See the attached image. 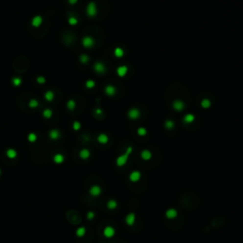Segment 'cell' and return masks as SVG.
Listing matches in <instances>:
<instances>
[{
  "mask_svg": "<svg viewBox=\"0 0 243 243\" xmlns=\"http://www.w3.org/2000/svg\"><path fill=\"white\" fill-rule=\"evenodd\" d=\"M114 54L118 58H122L124 56V54H125V51H124V49L122 47H116L114 49Z\"/></svg>",
  "mask_w": 243,
  "mask_h": 243,
  "instance_id": "cell-15",
  "label": "cell"
},
{
  "mask_svg": "<svg viewBox=\"0 0 243 243\" xmlns=\"http://www.w3.org/2000/svg\"><path fill=\"white\" fill-rule=\"evenodd\" d=\"M86 85L89 86V87H92V86H94V83H93V82H91V81H89V82H88V83H87Z\"/></svg>",
  "mask_w": 243,
  "mask_h": 243,
  "instance_id": "cell-27",
  "label": "cell"
},
{
  "mask_svg": "<svg viewBox=\"0 0 243 243\" xmlns=\"http://www.w3.org/2000/svg\"><path fill=\"white\" fill-rule=\"evenodd\" d=\"M54 161L56 162H61L63 161V157H62L61 155H57V156L54 158Z\"/></svg>",
  "mask_w": 243,
  "mask_h": 243,
  "instance_id": "cell-24",
  "label": "cell"
},
{
  "mask_svg": "<svg viewBox=\"0 0 243 243\" xmlns=\"http://www.w3.org/2000/svg\"><path fill=\"white\" fill-rule=\"evenodd\" d=\"M85 234H86V229L84 227H80L78 230L76 231V235H77V236H79V237L84 236Z\"/></svg>",
  "mask_w": 243,
  "mask_h": 243,
  "instance_id": "cell-20",
  "label": "cell"
},
{
  "mask_svg": "<svg viewBox=\"0 0 243 243\" xmlns=\"http://www.w3.org/2000/svg\"><path fill=\"white\" fill-rule=\"evenodd\" d=\"M84 45L86 47H91L93 45V40L90 39V38H86L84 40Z\"/></svg>",
  "mask_w": 243,
  "mask_h": 243,
  "instance_id": "cell-23",
  "label": "cell"
},
{
  "mask_svg": "<svg viewBox=\"0 0 243 243\" xmlns=\"http://www.w3.org/2000/svg\"><path fill=\"white\" fill-rule=\"evenodd\" d=\"M104 235L107 238L113 237L115 235V229L112 226H106L104 230Z\"/></svg>",
  "mask_w": 243,
  "mask_h": 243,
  "instance_id": "cell-4",
  "label": "cell"
},
{
  "mask_svg": "<svg viewBox=\"0 0 243 243\" xmlns=\"http://www.w3.org/2000/svg\"><path fill=\"white\" fill-rule=\"evenodd\" d=\"M195 121V116L193 115V114H191V113H188V114H186L184 118H183V122L185 123V124H191V123H193Z\"/></svg>",
  "mask_w": 243,
  "mask_h": 243,
  "instance_id": "cell-12",
  "label": "cell"
},
{
  "mask_svg": "<svg viewBox=\"0 0 243 243\" xmlns=\"http://www.w3.org/2000/svg\"><path fill=\"white\" fill-rule=\"evenodd\" d=\"M185 103L183 102L182 100H175L172 104V107L174 109L176 110V111H183L184 108H185Z\"/></svg>",
  "mask_w": 243,
  "mask_h": 243,
  "instance_id": "cell-3",
  "label": "cell"
},
{
  "mask_svg": "<svg viewBox=\"0 0 243 243\" xmlns=\"http://www.w3.org/2000/svg\"><path fill=\"white\" fill-rule=\"evenodd\" d=\"M127 71H128V68L126 66H121L117 69V74L120 77H124L126 75Z\"/></svg>",
  "mask_w": 243,
  "mask_h": 243,
  "instance_id": "cell-10",
  "label": "cell"
},
{
  "mask_svg": "<svg viewBox=\"0 0 243 243\" xmlns=\"http://www.w3.org/2000/svg\"><path fill=\"white\" fill-rule=\"evenodd\" d=\"M105 93L108 96H113L116 93V88L113 86H107L105 87Z\"/></svg>",
  "mask_w": 243,
  "mask_h": 243,
  "instance_id": "cell-13",
  "label": "cell"
},
{
  "mask_svg": "<svg viewBox=\"0 0 243 243\" xmlns=\"http://www.w3.org/2000/svg\"><path fill=\"white\" fill-rule=\"evenodd\" d=\"M80 156L83 158V159H87V158L89 157V151H88L87 149L82 150L81 153H80Z\"/></svg>",
  "mask_w": 243,
  "mask_h": 243,
  "instance_id": "cell-21",
  "label": "cell"
},
{
  "mask_svg": "<svg viewBox=\"0 0 243 243\" xmlns=\"http://www.w3.org/2000/svg\"><path fill=\"white\" fill-rule=\"evenodd\" d=\"M86 217H87L88 220H92L94 218V213L93 212H88L87 215H86Z\"/></svg>",
  "mask_w": 243,
  "mask_h": 243,
  "instance_id": "cell-25",
  "label": "cell"
},
{
  "mask_svg": "<svg viewBox=\"0 0 243 243\" xmlns=\"http://www.w3.org/2000/svg\"><path fill=\"white\" fill-rule=\"evenodd\" d=\"M141 172H139V171H133V172L130 173V175H129V180H130V181H132V182H137V181H139V180H141Z\"/></svg>",
  "mask_w": 243,
  "mask_h": 243,
  "instance_id": "cell-6",
  "label": "cell"
},
{
  "mask_svg": "<svg viewBox=\"0 0 243 243\" xmlns=\"http://www.w3.org/2000/svg\"><path fill=\"white\" fill-rule=\"evenodd\" d=\"M136 222V215L134 213H129L126 217V223L129 226H132Z\"/></svg>",
  "mask_w": 243,
  "mask_h": 243,
  "instance_id": "cell-5",
  "label": "cell"
},
{
  "mask_svg": "<svg viewBox=\"0 0 243 243\" xmlns=\"http://www.w3.org/2000/svg\"><path fill=\"white\" fill-rule=\"evenodd\" d=\"M132 151H133V148H132L131 146L127 147L126 152H125L123 155L119 156V157L116 159V164H117V166H119V167H123L124 165L126 164V162H127V161H128L129 155L131 154Z\"/></svg>",
  "mask_w": 243,
  "mask_h": 243,
  "instance_id": "cell-1",
  "label": "cell"
},
{
  "mask_svg": "<svg viewBox=\"0 0 243 243\" xmlns=\"http://www.w3.org/2000/svg\"><path fill=\"white\" fill-rule=\"evenodd\" d=\"M141 157L143 161H149L152 158V153H151V151L148 150V149H144V150L141 151Z\"/></svg>",
  "mask_w": 243,
  "mask_h": 243,
  "instance_id": "cell-8",
  "label": "cell"
},
{
  "mask_svg": "<svg viewBox=\"0 0 243 243\" xmlns=\"http://www.w3.org/2000/svg\"><path fill=\"white\" fill-rule=\"evenodd\" d=\"M177 216H178V212H177L176 209H174V208H170V209H168L167 211L165 212V217L167 219H169V220L175 219Z\"/></svg>",
  "mask_w": 243,
  "mask_h": 243,
  "instance_id": "cell-7",
  "label": "cell"
},
{
  "mask_svg": "<svg viewBox=\"0 0 243 243\" xmlns=\"http://www.w3.org/2000/svg\"><path fill=\"white\" fill-rule=\"evenodd\" d=\"M87 13L89 16H94L97 13V10H96V5L94 3H90L87 7Z\"/></svg>",
  "mask_w": 243,
  "mask_h": 243,
  "instance_id": "cell-11",
  "label": "cell"
},
{
  "mask_svg": "<svg viewBox=\"0 0 243 243\" xmlns=\"http://www.w3.org/2000/svg\"><path fill=\"white\" fill-rule=\"evenodd\" d=\"M101 192H102V190H101V188H100L98 185H93V186L90 188V190H89L90 195L93 197L99 196V195L101 194Z\"/></svg>",
  "mask_w": 243,
  "mask_h": 243,
  "instance_id": "cell-9",
  "label": "cell"
},
{
  "mask_svg": "<svg viewBox=\"0 0 243 243\" xmlns=\"http://www.w3.org/2000/svg\"><path fill=\"white\" fill-rule=\"evenodd\" d=\"M200 105H201V107L204 108V109H207V108H209L210 106H211V101L209 100V99H203L201 103H200Z\"/></svg>",
  "mask_w": 243,
  "mask_h": 243,
  "instance_id": "cell-14",
  "label": "cell"
},
{
  "mask_svg": "<svg viewBox=\"0 0 243 243\" xmlns=\"http://www.w3.org/2000/svg\"><path fill=\"white\" fill-rule=\"evenodd\" d=\"M94 68L95 69H96V71L99 72V73H104L105 71V68H104V66L102 63H96Z\"/></svg>",
  "mask_w": 243,
  "mask_h": 243,
  "instance_id": "cell-16",
  "label": "cell"
},
{
  "mask_svg": "<svg viewBox=\"0 0 243 243\" xmlns=\"http://www.w3.org/2000/svg\"><path fill=\"white\" fill-rule=\"evenodd\" d=\"M106 206H107V208H108V209H110V210H113V209H115V208L117 207V202H116L114 199H110V200L107 201Z\"/></svg>",
  "mask_w": 243,
  "mask_h": 243,
  "instance_id": "cell-17",
  "label": "cell"
},
{
  "mask_svg": "<svg viewBox=\"0 0 243 243\" xmlns=\"http://www.w3.org/2000/svg\"><path fill=\"white\" fill-rule=\"evenodd\" d=\"M98 141H100L101 143H106L108 141V138L105 134H101L99 137H98Z\"/></svg>",
  "mask_w": 243,
  "mask_h": 243,
  "instance_id": "cell-19",
  "label": "cell"
},
{
  "mask_svg": "<svg viewBox=\"0 0 243 243\" xmlns=\"http://www.w3.org/2000/svg\"><path fill=\"white\" fill-rule=\"evenodd\" d=\"M140 115H141V111L137 107H132L127 112V116L130 120H138Z\"/></svg>",
  "mask_w": 243,
  "mask_h": 243,
  "instance_id": "cell-2",
  "label": "cell"
},
{
  "mask_svg": "<svg viewBox=\"0 0 243 243\" xmlns=\"http://www.w3.org/2000/svg\"><path fill=\"white\" fill-rule=\"evenodd\" d=\"M137 133H138V135H140V136H145L146 133H147V131H146V129L144 127H139L138 130H137Z\"/></svg>",
  "mask_w": 243,
  "mask_h": 243,
  "instance_id": "cell-22",
  "label": "cell"
},
{
  "mask_svg": "<svg viewBox=\"0 0 243 243\" xmlns=\"http://www.w3.org/2000/svg\"><path fill=\"white\" fill-rule=\"evenodd\" d=\"M164 127L166 129H173L174 127H175V123L171 121V120H167L166 122L164 123Z\"/></svg>",
  "mask_w": 243,
  "mask_h": 243,
  "instance_id": "cell-18",
  "label": "cell"
},
{
  "mask_svg": "<svg viewBox=\"0 0 243 243\" xmlns=\"http://www.w3.org/2000/svg\"><path fill=\"white\" fill-rule=\"evenodd\" d=\"M8 154H9V156H10L11 158H13L14 156H15V153H14L13 151H10Z\"/></svg>",
  "mask_w": 243,
  "mask_h": 243,
  "instance_id": "cell-26",
  "label": "cell"
}]
</instances>
